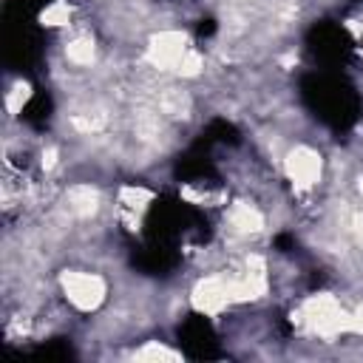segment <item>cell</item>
Returning a JSON list of instances; mask_svg holds the SVG:
<instances>
[{"mask_svg":"<svg viewBox=\"0 0 363 363\" xmlns=\"http://www.w3.org/2000/svg\"><path fill=\"white\" fill-rule=\"evenodd\" d=\"M179 343L184 346V352L190 357H216L218 349H216V335L210 329V323L199 315L187 318L179 329Z\"/></svg>","mask_w":363,"mask_h":363,"instance_id":"obj_2","label":"cell"},{"mask_svg":"<svg viewBox=\"0 0 363 363\" xmlns=\"http://www.w3.org/2000/svg\"><path fill=\"white\" fill-rule=\"evenodd\" d=\"M303 96L306 102L312 105V111L332 128L343 130L349 128L354 119H357V96L354 91L337 79V77H329V74H315L303 82Z\"/></svg>","mask_w":363,"mask_h":363,"instance_id":"obj_1","label":"cell"},{"mask_svg":"<svg viewBox=\"0 0 363 363\" xmlns=\"http://www.w3.org/2000/svg\"><path fill=\"white\" fill-rule=\"evenodd\" d=\"M312 51L323 62H340L349 54V40L337 26H318L312 31Z\"/></svg>","mask_w":363,"mask_h":363,"instance_id":"obj_3","label":"cell"}]
</instances>
